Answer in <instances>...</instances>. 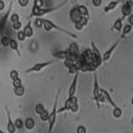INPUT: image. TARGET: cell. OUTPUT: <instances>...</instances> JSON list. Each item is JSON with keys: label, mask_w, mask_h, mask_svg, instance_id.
Listing matches in <instances>:
<instances>
[{"label": "cell", "mask_w": 133, "mask_h": 133, "mask_svg": "<svg viewBox=\"0 0 133 133\" xmlns=\"http://www.w3.org/2000/svg\"><path fill=\"white\" fill-rule=\"evenodd\" d=\"M66 4V1H63L61 5H58V6L56 7H49V8H44V7H32V12H30V16L29 18H43L44 15H47V14L51 13V12H55L57 11V9L62 8L63 6Z\"/></svg>", "instance_id": "cell-1"}, {"label": "cell", "mask_w": 133, "mask_h": 133, "mask_svg": "<svg viewBox=\"0 0 133 133\" xmlns=\"http://www.w3.org/2000/svg\"><path fill=\"white\" fill-rule=\"evenodd\" d=\"M61 90H58L57 95L55 97V102H54L53 105V110L49 112V118H48V124H49V129H48V133H53L54 126L56 124V120H57V103H58V96H60Z\"/></svg>", "instance_id": "cell-2"}, {"label": "cell", "mask_w": 133, "mask_h": 133, "mask_svg": "<svg viewBox=\"0 0 133 133\" xmlns=\"http://www.w3.org/2000/svg\"><path fill=\"white\" fill-rule=\"evenodd\" d=\"M42 27L44 28V30H46V32H50V30L55 29V30H58V32L64 33V34H66L68 36L72 37V39H77V35H76V34H72L71 32H69V30L64 29V28L58 27V26L56 25L55 22H53L51 20H48V19H43V26H42Z\"/></svg>", "instance_id": "cell-3"}, {"label": "cell", "mask_w": 133, "mask_h": 133, "mask_svg": "<svg viewBox=\"0 0 133 133\" xmlns=\"http://www.w3.org/2000/svg\"><path fill=\"white\" fill-rule=\"evenodd\" d=\"M56 63H58L57 60H54V61H44V62H37V63H35V64L33 65V66H30V68L26 69L25 72H26V74L40 72V71L44 70L46 68H48V66H50V65L56 64Z\"/></svg>", "instance_id": "cell-4"}, {"label": "cell", "mask_w": 133, "mask_h": 133, "mask_svg": "<svg viewBox=\"0 0 133 133\" xmlns=\"http://www.w3.org/2000/svg\"><path fill=\"white\" fill-rule=\"evenodd\" d=\"M90 43H91V51H92V62L99 68V66L103 64V61H102V54H101V51H99V49L96 47V44H95L94 41H91Z\"/></svg>", "instance_id": "cell-5"}, {"label": "cell", "mask_w": 133, "mask_h": 133, "mask_svg": "<svg viewBox=\"0 0 133 133\" xmlns=\"http://www.w3.org/2000/svg\"><path fill=\"white\" fill-rule=\"evenodd\" d=\"M78 105V99H77V97L76 96H74V97H70V98H68L65 101V104L62 106L61 109H58L57 110V112L58 113H62V112H64V111H70L71 109L74 108V106H77Z\"/></svg>", "instance_id": "cell-6"}, {"label": "cell", "mask_w": 133, "mask_h": 133, "mask_svg": "<svg viewBox=\"0 0 133 133\" xmlns=\"http://www.w3.org/2000/svg\"><path fill=\"white\" fill-rule=\"evenodd\" d=\"M119 42H120V39L117 40V41H116L115 43H113L112 46H111L110 48L108 49V50H105V53L102 55V61H103V63H106V62H109V61L111 60V57H112L113 53H115L116 49H117L118 46H119Z\"/></svg>", "instance_id": "cell-7"}, {"label": "cell", "mask_w": 133, "mask_h": 133, "mask_svg": "<svg viewBox=\"0 0 133 133\" xmlns=\"http://www.w3.org/2000/svg\"><path fill=\"white\" fill-rule=\"evenodd\" d=\"M13 4H14V0H11V2H9V7H8V9H7L6 13H5L4 15H2V18L0 19V33L4 32L5 27H6L7 22H8V20H9V15H11V13H12V7H13Z\"/></svg>", "instance_id": "cell-8"}, {"label": "cell", "mask_w": 133, "mask_h": 133, "mask_svg": "<svg viewBox=\"0 0 133 133\" xmlns=\"http://www.w3.org/2000/svg\"><path fill=\"white\" fill-rule=\"evenodd\" d=\"M6 109V115H7V133H16V129H15V125H14V122L12 120V116L11 112H9L8 108L5 106Z\"/></svg>", "instance_id": "cell-9"}, {"label": "cell", "mask_w": 133, "mask_h": 133, "mask_svg": "<svg viewBox=\"0 0 133 133\" xmlns=\"http://www.w3.org/2000/svg\"><path fill=\"white\" fill-rule=\"evenodd\" d=\"M77 81H78V74H76V75H74L72 82H71L70 87H69V90H68V98L76 96V91H77Z\"/></svg>", "instance_id": "cell-10"}, {"label": "cell", "mask_w": 133, "mask_h": 133, "mask_svg": "<svg viewBox=\"0 0 133 133\" xmlns=\"http://www.w3.org/2000/svg\"><path fill=\"white\" fill-rule=\"evenodd\" d=\"M122 14H123V18L124 19L132 14V0H127V1H125L124 4H123Z\"/></svg>", "instance_id": "cell-11"}, {"label": "cell", "mask_w": 133, "mask_h": 133, "mask_svg": "<svg viewBox=\"0 0 133 133\" xmlns=\"http://www.w3.org/2000/svg\"><path fill=\"white\" fill-rule=\"evenodd\" d=\"M99 91L102 92V95H103V96H104V98H105V103H106V104H109V105H111L113 109H115V108H117L118 105L115 103V101H113V99H112V97H111V95L109 94V91H108V90L103 89V88H99Z\"/></svg>", "instance_id": "cell-12"}, {"label": "cell", "mask_w": 133, "mask_h": 133, "mask_svg": "<svg viewBox=\"0 0 133 133\" xmlns=\"http://www.w3.org/2000/svg\"><path fill=\"white\" fill-rule=\"evenodd\" d=\"M70 51L68 50V49H65V50H61V51H55V53H53V57L56 58V60H68L69 56H70Z\"/></svg>", "instance_id": "cell-13"}, {"label": "cell", "mask_w": 133, "mask_h": 133, "mask_svg": "<svg viewBox=\"0 0 133 133\" xmlns=\"http://www.w3.org/2000/svg\"><path fill=\"white\" fill-rule=\"evenodd\" d=\"M69 16H70V20L72 21L74 23H76V22H79V20H81V14H79V12L77 11V8H76V6H74L72 8L70 9V13H69Z\"/></svg>", "instance_id": "cell-14"}, {"label": "cell", "mask_w": 133, "mask_h": 133, "mask_svg": "<svg viewBox=\"0 0 133 133\" xmlns=\"http://www.w3.org/2000/svg\"><path fill=\"white\" fill-rule=\"evenodd\" d=\"M22 32L25 33L26 39H27V37H28V39H30V37L34 36V28H33L32 22H30V21H28V23L25 26V28H23Z\"/></svg>", "instance_id": "cell-15"}, {"label": "cell", "mask_w": 133, "mask_h": 133, "mask_svg": "<svg viewBox=\"0 0 133 133\" xmlns=\"http://www.w3.org/2000/svg\"><path fill=\"white\" fill-rule=\"evenodd\" d=\"M23 126H25V129L28 130V131H33V130L35 129V120H34V118L27 117L25 120H23Z\"/></svg>", "instance_id": "cell-16"}, {"label": "cell", "mask_w": 133, "mask_h": 133, "mask_svg": "<svg viewBox=\"0 0 133 133\" xmlns=\"http://www.w3.org/2000/svg\"><path fill=\"white\" fill-rule=\"evenodd\" d=\"M124 20L125 19L123 18H118L117 20L115 21V23H113V26H112V28L111 29L112 30H116V32H118V33H120L122 32V29H123V26H124Z\"/></svg>", "instance_id": "cell-17"}, {"label": "cell", "mask_w": 133, "mask_h": 133, "mask_svg": "<svg viewBox=\"0 0 133 133\" xmlns=\"http://www.w3.org/2000/svg\"><path fill=\"white\" fill-rule=\"evenodd\" d=\"M120 2H122L120 0H115V1L109 2L108 6L104 7V12H105V13H109V12H111V11H113V9H116V8H117V6L120 4Z\"/></svg>", "instance_id": "cell-18"}, {"label": "cell", "mask_w": 133, "mask_h": 133, "mask_svg": "<svg viewBox=\"0 0 133 133\" xmlns=\"http://www.w3.org/2000/svg\"><path fill=\"white\" fill-rule=\"evenodd\" d=\"M8 47L12 49V50H14V51H15V53H16V55H18V56H21V54H20V48H19V42L16 41V40L11 39V41H9Z\"/></svg>", "instance_id": "cell-19"}, {"label": "cell", "mask_w": 133, "mask_h": 133, "mask_svg": "<svg viewBox=\"0 0 133 133\" xmlns=\"http://www.w3.org/2000/svg\"><path fill=\"white\" fill-rule=\"evenodd\" d=\"M76 8H77V11L79 12L81 16H87V18H89V9H88V7L85 6V5H75Z\"/></svg>", "instance_id": "cell-20"}, {"label": "cell", "mask_w": 133, "mask_h": 133, "mask_svg": "<svg viewBox=\"0 0 133 133\" xmlns=\"http://www.w3.org/2000/svg\"><path fill=\"white\" fill-rule=\"evenodd\" d=\"M132 29H133V26L131 25H125V26H123V29H122V36H120V39H125V37L127 36V35L130 34V33L132 32Z\"/></svg>", "instance_id": "cell-21"}, {"label": "cell", "mask_w": 133, "mask_h": 133, "mask_svg": "<svg viewBox=\"0 0 133 133\" xmlns=\"http://www.w3.org/2000/svg\"><path fill=\"white\" fill-rule=\"evenodd\" d=\"M13 92L16 97H22V96H25V94H26V88L23 87V84L21 85V87L13 88Z\"/></svg>", "instance_id": "cell-22"}, {"label": "cell", "mask_w": 133, "mask_h": 133, "mask_svg": "<svg viewBox=\"0 0 133 133\" xmlns=\"http://www.w3.org/2000/svg\"><path fill=\"white\" fill-rule=\"evenodd\" d=\"M68 50L70 51L71 54H76V55H78V54H79V47H78V44L76 43V42H71L70 46L68 47Z\"/></svg>", "instance_id": "cell-23"}, {"label": "cell", "mask_w": 133, "mask_h": 133, "mask_svg": "<svg viewBox=\"0 0 133 133\" xmlns=\"http://www.w3.org/2000/svg\"><path fill=\"white\" fill-rule=\"evenodd\" d=\"M14 125H15V129L16 131H22L23 129H25V126H23V120L21 119V118H16L15 120H14Z\"/></svg>", "instance_id": "cell-24"}, {"label": "cell", "mask_w": 133, "mask_h": 133, "mask_svg": "<svg viewBox=\"0 0 133 133\" xmlns=\"http://www.w3.org/2000/svg\"><path fill=\"white\" fill-rule=\"evenodd\" d=\"M112 115H113V117H115V118H117V119H118V118H120V117H122V116H123V110L119 108V106H117V108H115V109H113V111H112Z\"/></svg>", "instance_id": "cell-25"}, {"label": "cell", "mask_w": 133, "mask_h": 133, "mask_svg": "<svg viewBox=\"0 0 133 133\" xmlns=\"http://www.w3.org/2000/svg\"><path fill=\"white\" fill-rule=\"evenodd\" d=\"M46 110V108L43 106V104H41V103H37L36 104V106H35V112H36V115L37 116H40L43 111Z\"/></svg>", "instance_id": "cell-26"}, {"label": "cell", "mask_w": 133, "mask_h": 133, "mask_svg": "<svg viewBox=\"0 0 133 133\" xmlns=\"http://www.w3.org/2000/svg\"><path fill=\"white\" fill-rule=\"evenodd\" d=\"M26 40V36H25V33L22 30H19L16 32V41L18 42H23Z\"/></svg>", "instance_id": "cell-27"}, {"label": "cell", "mask_w": 133, "mask_h": 133, "mask_svg": "<svg viewBox=\"0 0 133 133\" xmlns=\"http://www.w3.org/2000/svg\"><path fill=\"white\" fill-rule=\"evenodd\" d=\"M39 117H40V119H41V122H48V118H49V111L46 109V110H44L43 112H42L41 115L39 116Z\"/></svg>", "instance_id": "cell-28"}, {"label": "cell", "mask_w": 133, "mask_h": 133, "mask_svg": "<svg viewBox=\"0 0 133 133\" xmlns=\"http://www.w3.org/2000/svg\"><path fill=\"white\" fill-rule=\"evenodd\" d=\"M9 21H11L12 23L18 22V21H20V15H19L18 13H12L11 15H9Z\"/></svg>", "instance_id": "cell-29"}, {"label": "cell", "mask_w": 133, "mask_h": 133, "mask_svg": "<svg viewBox=\"0 0 133 133\" xmlns=\"http://www.w3.org/2000/svg\"><path fill=\"white\" fill-rule=\"evenodd\" d=\"M9 41H11V37H9V36H4V37L1 39V41H0V46H2V47H8Z\"/></svg>", "instance_id": "cell-30"}, {"label": "cell", "mask_w": 133, "mask_h": 133, "mask_svg": "<svg viewBox=\"0 0 133 133\" xmlns=\"http://www.w3.org/2000/svg\"><path fill=\"white\" fill-rule=\"evenodd\" d=\"M34 26L36 28H41L43 26V18H35L34 20Z\"/></svg>", "instance_id": "cell-31"}, {"label": "cell", "mask_w": 133, "mask_h": 133, "mask_svg": "<svg viewBox=\"0 0 133 133\" xmlns=\"http://www.w3.org/2000/svg\"><path fill=\"white\" fill-rule=\"evenodd\" d=\"M68 72H69V75H76V74H79V71H78L77 66L74 64L68 68Z\"/></svg>", "instance_id": "cell-32"}, {"label": "cell", "mask_w": 133, "mask_h": 133, "mask_svg": "<svg viewBox=\"0 0 133 133\" xmlns=\"http://www.w3.org/2000/svg\"><path fill=\"white\" fill-rule=\"evenodd\" d=\"M9 77H11L12 81L16 79V78H19L20 76H19V71L15 70V69H13V70H11V72H9Z\"/></svg>", "instance_id": "cell-33"}, {"label": "cell", "mask_w": 133, "mask_h": 133, "mask_svg": "<svg viewBox=\"0 0 133 133\" xmlns=\"http://www.w3.org/2000/svg\"><path fill=\"white\" fill-rule=\"evenodd\" d=\"M97 69H98V66L95 64L94 62L88 63V71L89 72H95V71H97Z\"/></svg>", "instance_id": "cell-34"}, {"label": "cell", "mask_w": 133, "mask_h": 133, "mask_svg": "<svg viewBox=\"0 0 133 133\" xmlns=\"http://www.w3.org/2000/svg\"><path fill=\"white\" fill-rule=\"evenodd\" d=\"M21 27H22V23H21V21H18V22L12 23V28H13L14 30H16V32L21 30Z\"/></svg>", "instance_id": "cell-35"}, {"label": "cell", "mask_w": 133, "mask_h": 133, "mask_svg": "<svg viewBox=\"0 0 133 133\" xmlns=\"http://www.w3.org/2000/svg\"><path fill=\"white\" fill-rule=\"evenodd\" d=\"M12 85H13V88H18V87H21L22 85V81H21V78H16V79L12 81Z\"/></svg>", "instance_id": "cell-36"}, {"label": "cell", "mask_w": 133, "mask_h": 133, "mask_svg": "<svg viewBox=\"0 0 133 133\" xmlns=\"http://www.w3.org/2000/svg\"><path fill=\"white\" fill-rule=\"evenodd\" d=\"M79 23L82 25L83 28L87 27L88 23H89V18H87V16H82V18H81V20H79Z\"/></svg>", "instance_id": "cell-37"}, {"label": "cell", "mask_w": 133, "mask_h": 133, "mask_svg": "<svg viewBox=\"0 0 133 133\" xmlns=\"http://www.w3.org/2000/svg\"><path fill=\"white\" fill-rule=\"evenodd\" d=\"M43 6H44L43 0H34V2H33V7H43Z\"/></svg>", "instance_id": "cell-38"}, {"label": "cell", "mask_w": 133, "mask_h": 133, "mask_svg": "<svg viewBox=\"0 0 133 133\" xmlns=\"http://www.w3.org/2000/svg\"><path fill=\"white\" fill-rule=\"evenodd\" d=\"M20 7H27L28 4H29V0H18Z\"/></svg>", "instance_id": "cell-39"}, {"label": "cell", "mask_w": 133, "mask_h": 133, "mask_svg": "<svg viewBox=\"0 0 133 133\" xmlns=\"http://www.w3.org/2000/svg\"><path fill=\"white\" fill-rule=\"evenodd\" d=\"M91 2L95 7H101L103 4V0H91Z\"/></svg>", "instance_id": "cell-40"}, {"label": "cell", "mask_w": 133, "mask_h": 133, "mask_svg": "<svg viewBox=\"0 0 133 133\" xmlns=\"http://www.w3.org/2000/svg\"><path fill=\"white\" fill-rule=\"evenodd\" d=\"M77 133H87V127L83 126V125H79V126L77 127Z\"/></svg>", "instance_id": "cell-41"}, {"label": "cell", "mask_w": 133, "mask_h": 133, "mask_svg": "<svg viewBox=\"0 0 133 133\" xmlns=\"http://www.w3.org/2000/svg\"><path fill=\"white\" fill-rule=\"evenodd\" d=\"M63 63H64V66H65L66 69H68L69 66H71V65H74V64H75V63H74V62H71L70 60H64V62H63Z\"/></svg>", "instance_id": "cell-42"}, {"label": "cell", "mask_w": 133, "mask_h": 133, "mask_svg": "<svg viewBox=\"0 0 133 133\" xmlns=\"http://www.w3.org/2000/svg\"><path fill=\"white\" fill-rule=\"evenodd\" d=\"M75 29L77 30V32H81V30L83 29V27H82V25H81L79 22H76L75 23Z\"/></svg>", "instance_id": "cell-43"}, {"label": "cell", "mask_w": 133, "mask_h": 133, "mask_svg": "<svg viewBox=\"0 0 133 133\" xmlns=\"http://www.w3.org/2000/svg\"><path fill=\"white\" fill-rule=\"evenodd\" d=\"M5 7H6V4H5V1H4V0H0V12L4 11Z\"/></svg>", "instance_id": "cell-44"}, {"label": "cell", "mask_w": 133, "mask_h": 133, "mask_svg": "<svg viewBox=\"0 0 133 133\" xmlns=\"http://www.w3.org/2000/svg\"><path fill=\"white\" fill-rule=\"evenodd\" d=\"M127 18H129V25L133 26V15L131 14V15H129V16H127Z\"/></svg>", "instance_id": "cell-45"}, {"label": "cell", "mask_w": 133, "mask_h": 133, "mask_svg": "<svg viewBox=\"0 0 133 133\" xmlns=\"http://www.w3.org/2000/svg\"><path fill=\"white\" fill-rule=\"evenodd\" d=\"M74 5H77V0H74Z\"/></svg>", "instance_id": "cell-46"}, {"label": "cell", "mask_w": 133, "mask_h": 133, "mask_svg": "<svg viewBox=\"0 0 133 133\" xmlns=\"http://www.w3.org/2000/svg\"><path fill=\"white\" fill-rule=\"evenodd\" d=\"M0 133H7V132H5V131H2L1 129H0Z\"/></svg>", "instance_id": "cell-47"}, {"label": "cell", "mask_w": 133, "mask_h": 133, "mask_svg": "<svg viewBox=\"0 0 133 133\" xmlns=\"http://www.w3.org/2000/svg\"><path fill=\"white\" fill-rule=\"evenodd\" d=\"M70 1H71V2H72V4H74V0H70Z\"/></svg>", "instance_id": "cell-48"}, {"label": "cell", "mask_w": 133, "mask_h": 133, "mask_svg": "<svg viewBox=\"0 0 133 133\" xmlns=\"http://www.w3.org/2000/svg\"><path fill=\"white\" fill-rule=\"evenodd\" d=\"M0 47H1V46H0Z\"/></svg>", "instance_id": "cell-49"}]
</instances>
